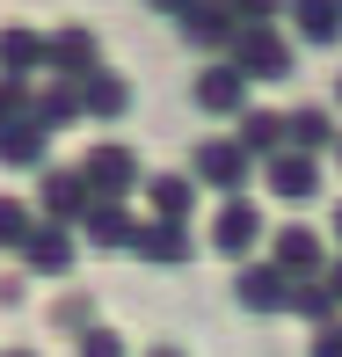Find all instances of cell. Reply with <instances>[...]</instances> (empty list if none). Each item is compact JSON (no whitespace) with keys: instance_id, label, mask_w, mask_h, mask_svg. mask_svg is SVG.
<instances>
[{"instance_id":"cell-1","label":"cell","mask_w":342,"mask_h":357,"mask_svg":"<svg viewBox=\"0 0 342 357\" xmlns=\"http://www.w3.org/2000/svg\"><path fill=\"white\" fill-rule=\"evenodd\" d=\"M219 59L233 73H248V80H291V66H299V52H291V37L277 22H233Z\"/></svg>"},{"instance_id":"cell-2","label":"cell","mask_w":342,"mask_h":357,"mask_svg":"<svg viewBox=\"0 0 342 357\" xmlns=\"http://www.w3.org/2000/svg\"><path fill=\"white\" fill-rule=\"evenodd\" d=\"M263 234H270V219H263V204L240 190V197H226L219 204V219H211V248L226 255V263H248L255 248H263Z\"/></svg>"},{"instance_id":"cell-3","label":"cell","mask_w":342,"mask_h":357,"mask_svg":"<svg viewBox=\"0 0 342 357\" xmlns=\"http://www.w3.org/2000/svg\"><path fill=\"white\" fill-rule=\"evenodd\" d=\"M189 175H197V190H219V197H240L248 190V175H255V160L233 146V132H219V139H204L197 153H189Z\"/></svg>"},{"instance_id":"cell-4","label":"cell","mask_w":342,"mask_h":357,"mask_svg":"<svg viewBox=\"0 0 342 357\" xmlns=\"http://www.w3.org/2000/svg\"><path fill=\"white\" fill-rule=\"evenodd\" d=\"M80 175H88V190H95V197H132V190L146 183L139 153H132V146H117V139L88 146V153H80Z\"/></svg>"},{"instance_id":"cell-5","label":"cell","mask_w":342,"mask_h":357,"mask_svg":"<svg viewBox=\"0 0 342 357\" xmlns=\"http://www.w3.org/2000/svg\"><path fill=\"white\" fill-rule=\"evenodd\" d=\"M255 168H263V190H270V197H284V204H313V197H320V160L299 153V146H277V153L255 160Z\"/></svg>"},{"instance_id":"cell-6","label":"cell","mask_w":342,"mask_h":357,"mask_svg":"<svg viewBox=\"0 0 342 357\" xmlns=\"http://www.w3.org/2000/svg\"><path fill=\"white\" fill-rule=\"evenodd\" d=\"M248 88H255L248 73H233L226 59H204L197 80H189V102H197L204 117H240V109H248Z\"/></svg>"},{"instance_id":"cell-7","label":"cell","mask_w":342,"mask_h":357,"mask_svg":"<svg viewBox=\"0 0 342 357\" xmlns=\"http://www.w3.org/2000/svg\"><path fill=\"white\" fill-rule=\"evenodd\" d=\"M132 255L153 263V270H175V263L197 255V234H189V219H139L132 226Z\"/></svg>"},{"instance_id":"cell-8","label":"cell","mask_w":342,"mask_h":357,"mask_svg":"<svg viewBox=\"0 0 342 357\" xmlns=\"http://www.w3.org/2000/svg\"><path fill=\"white\" fill-rule=\"evenodd\" d=\"M88 204H95V190H88V175H80V168H52V160L37 168V219L73 226Z\"/></svg>"},{"instance_id":"cell-9","label":"cell","mask_w":342,"mask_h":357,"mask_svg":"<svg viewBox=\"0 0 342 357\" xmlns=\"http://www.w3.org/2000/svg\"><path fill=\"white\" fill-rule=\"evenodd\" d=\"M44 66L59 80H80L102 66V37H95L88 22H66V29H44Z\"/></svg>"},{"instance_id":"cell-10","label":"cell","mask_w":342,"mask_h":357,"mask_svg":"<svg viewBox=\"0 0 342 357\" xmlns=\"http://www.w3.org/2000/svg\"><path fill=\"white\" fill-rule=\"evenodd\" d=\"M73 248H80L73 226L37 219V226H29V241H22L15 255H22V270H37V278H66V270H73Z\"/></svg>"},{"instance_id":"cell-11","label":"cell","mask_w":342,"mask_h":357,"mask_svg":"<svg viewBox=\"0 0 342 357\" xmlns=\"http://www.w3.org/2000/svg\"><path fill=\"white\" fill-rule=\"evenodd\" d=\"M270 263L284 270V278H320V270H328V241H320L313 226H277L270 234Z\"/></svg>"},{"instance_id":"cell-12","label":"cell","mask_w":342,"mask_h":357,"mask_svg":"<svg viewBox=\"0 0 342 357\" xmlns=\"http://www.w3.org/2000/svg\"><path fill=\"white\" fill-rule=\"evenodd\" d=\"M73 226H80L88 248H109V255H117V248H132V226H139V219H132V197H95Z\"/></svg>"},{"instance_id":"cell-13","label":"cell","mask_w":342,"mask_h":357,"mask_svg":"<svg viewBox=\"0 0 342 357\" xmlns=\"http://www.w3.org/2000/svg\"><path fill=\"white\" fill-rule=\"evenodd\" d=\"M284 291H291V278L277 263H233V299L248 306V314H284Z\"/></svg>"},{"instance_id":"cell-14","label":"cell","mask_w":342,"mask_h":357,"mask_svg":"<svg viewBox=\"0 0 342 357\" xmlns=\"http://www.w3.org/2000/svg\"><path fill=\"white\" fill-rule=\"evenodd\" d=\"M73 88H80V117H95V124H117L124 109H132V80H124L117 66H95V73H80Z\"/></svg>"},{"instance_id":"cell-15","label":"cell","mask_w":342,"mask_h":357,"mask_svg":"<svg viewBox=\"0 0 342 357\" xmlns=\"http://www.w3.org/2000/svg\"><path fill=\"white\" fill-rule=\"evenodd\" d=\"M175 22H182V44H189V52H204V59H219L226 37H233V15H226V0H189Z\"/></svg>"},{"instance_id":"cell-16","label":"cell","mask_w":342,"mask_h":357,"mask_svg":"<svg viewBox=\"0 0 342 357\" xmlns=\"http://www.w3.org/2000/svg\"><path fill=\"white\" fill-rule=\"evenodd\" d=\"M146 212H153V219H189V212H197V197H204V190H197V175H146Z\"/></svg>"},{"instance_id":"cell-17","label":"cell","mask_w":342,"mask_h":357,"mask_svg":"<svg viewBox=\"0 0 342 357\" xmlns=\"http://www.w3.org/2000/svg\"><path fill=\"white\" fill-rule=\"evenodd\" d=\"M299 44H342V0H284Z\"/></svg>"},{"instance_id":"cell-18","label":"cell","mask_w":342,"mask_h":357,"mask_svg":"<svg viewBox=\"0 0 342 357\" xmlns=\"http://www.w3.org/2000/svg\"><path fill=\"white\" fill-rule=\"evenodd\" d=\"M233 146H240V153H248V160H270L277 153V146H284V109H240V117H233Z\"/></svg>"},{"instance_id":"cell-19","label":"cell","mask_w":342,"mask_h":357,"mask_svg":"<svg viewBox=\"0 0 342 357\" xmlns=\"http://www.w3.org/2000/svg\"><path fill=\"white\" fill-rule=\"evenodd\" d=\"M335 132H342V124L328 117V109H313V102H299V109H284V146H299V153H328V146H335Z\"/></svg>"},{"instance_id":"cell-20","label":"cell","mask_w":342,"mask_h":357,"mask_svg":"<svg viewBox=\"0 0 342 357\" xmlns=\"http://www.w3.org/2000/svg\"><path fill=\"white\" fill-rule=\"evenodd\" d=\"M0 160H15V168H44V160H52V132H44L37 117H15L8 132H0Z\"/></svg>"},{"instance_id":"cell-21","label":"cell","mask_w":342,"mask_h":357,"mask_svg":"<svg viewBox=\"0 0 342 357\" xmlns=\"http://www.w3.org/2000/svg\"><path fill=\"white\" fill-rule=\"evenodd\" d=\"M37 66H44V29H22V22H8V29H0V73L29 80Z\"/></svg>"},{"instance_id":"cell-22","label":"cell","mask_w":342,"mask_h":357,"mask_svg":"<svg viewBox=\"0 0 342 357\" xmlns=\"http://www.w3.org/2000/svg\"><path fill=\"white\" fill-rule=\"evenodd\" d=\"M29 117L44 124V132H66L80 117V88L73 80H52V88H29Z\"/></svg>"},{"instance_id":"cell-23","label":"cell","mask_w":342,"mask_h":357,"mask_svg":"<svg viewBox=\"0 0 342 357\" xmlns=\"http://www.w3.org/2000/svg\"><path fill=\"white\" fill-rule=\"evenodd\" d=\"M284 314H299L306 328H320V321H342V306H335V291L320 284V278H291V291H284Z\"/></svg>"},{"instance_id":"cell-24","label":"cell","mask_w":342,"mask_h":357,"mask_svg":"<svg viewBox=\"0 0 342 357\" xmlns=\"http://www.w3.org/2000/svg\"><path fill=\"white\" fill-rule=\"evenodd\" d=\"M52 328L88 335V328H95V299H88V291H59V299H52Z\"/></svg>"},{"instance_id":"cell-25","label":"cell","mask_w":342,"mask_h":357,"mask_svg":"<svg viewBox=\"0 0 342 357\" xmlns=\"http://www.w3.org/2000/svg\"><path fill=\"white\" fill-rule=\"evenodd\" d=\"M29 226H37V204L29 197H0V248H22Z\"/></svg>"},{"instance_id":"cell-26","label":"cell","mask_w":342,"mask_h":357,"mask_svg":"<svg viewBox=\"0 0 342 357\" xmlns=\"http://www.w3.org/2000/svg\"><path fill=\"white\" fill-rule=\"evenodd\" d=\"M73 343H80V357H132V343H124L117 328H102V321H95L88 335H73Z\"/></svg>"},{"instance_id":"cell-27","label":"cell","mask_w":342,"mask_h":357,"mask_svg":"<svg viewBox=\"0 0 342 357\" xmlns=\"http://www.w3.org/2000/svg\"><path fill=\"white\" fill-rule=\"evenodd\" d=\"M15 117H29V80H15V73H0V132H8Z\"/></svg>"},{"instance_id":"cell-28","label":"cell","mask_w":342,"mask_h":357,"mask_svg":"<svg viewBox=\"0 0 342 357\" xmlns=\"http://www.w3.org/2000/svg\"><path fill=\"white\" fill-rule=\"evenodd\" d=\"M226 15H233V22H277L284 0H226Z\"/></svg>"},{"instance_id":"cell-29","label":"cell","mask_w":342,"mask_h":357,"mask_svg":"<svg viewBox=\"0 0 342 357\" xmlns=\"http://www.w3.org/2000/svg\"><path fill=\"white\" fill-rule=\"evenodd\" d=\"M306 357H342V321H320L313 343H306Z\"/></svg>"},{"instance_id":"cell-30","label":"cell","mask_w":342,"mask_h":357,"mask_svg":"<svg viewBox=\"0 0 342 357\" xmlns=\"http://www.w3.org/2000/svg\"><path fill=\"white\" fill-rule=\"evenodd\" d=\"M320 284L335 291V306H342V255H328V270H320Z\"/></svg>"},{"instance_id":"cell-31","label":"cell","mask_w":342,"mask_h":357,"mask_svg":"<svg viewBox=\"0 0 342 357\" xmlns=\"http://www.w3.org/2000/svg\"><path fill=\"white\" fill-rule=\"evenodd\" d=\"M0 306H22V278H0Z\"/></svg>"},{"instance_id":"cell-32","label":"cell","mask_w":342,"mask_h":357,"mask_svg":"<svg viewBox=\"0 0 342 357\" xmlns=\"http://www.w3.org/2000/svg\"><path fill=\"white\" fill-rule=\"evenodd\" d=\"M146 8H153V15H182L189 0H146Z\"/></svg>"},{"instance_id":"cell-33","label":"cell","mask_w":342,"mask_h":357,"mask_svg":"<svg viewBox=\"0 0 342 357\" xmlns=\"http://www.w3.org/2000/svg\"><path fill=\"white\" fill-rule=\"evenodd\" d=\"M146 357H182V350H175V343H153V350H146Z\"/></svg>"},{"instance_id":"cell-34","label":"cell","mask_w":342,"mask_h":357,"mask_svg":"<svg viewBox=\"0 0 342 357\" xmlns=\"http://www.w3.org/2000/svg\"><path fill=\"white\" fill-rule=\"evenodd\" d=\"M328 226H335V248H342V204H335V212H328Z\"/></svg>"},{"instance_id":"cell-35","label":"cell","mask_w":342,"mask_h":357,"mask_svg":"<svg viewBox=\"0 0 342 357\" xmlns=\"http://www.w3.org/2000/svg\"><path fill=\"white\" fill-rule=\"evenodd\" d=\"M328 160H335V168H342V132H335V146H328Z\"/></svg>"},{"instance_id":"cell-36","label":"cell","mask_w":342,"mask_h":357,"mask_svg":"<svg viewBox=\"0 0 342 357\" xmlns=\"http://www.w3.org/2000/svg\"><path fill=\"white\" fill-rule=\"evenodd\" d=\"M335 109H342V73H335Z\"/></svg>"},{"instance_id":"cell-37","label":"cell","mask_w":342,"mask_h":357,"mask_svg":"<svg viewBox=\"0 0 342 357\" xmlns=\"http://www.w3.org/2000/svg\"><path fill=\"white\" fill-rule=\"evenodd\" d=\"M15 357H37V350H15Z\"/></svg>"}]
</instances>
